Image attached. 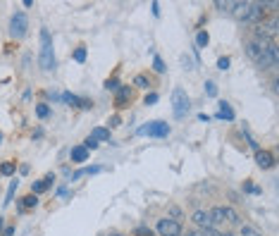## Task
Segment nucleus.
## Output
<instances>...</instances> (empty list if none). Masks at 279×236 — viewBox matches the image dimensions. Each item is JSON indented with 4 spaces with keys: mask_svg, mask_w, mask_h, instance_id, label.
I'll use <instances>...</instances> for the list:
<instances>
[{
    "mask_svg": "<svg viewBox=\"0 0 279 236\" xmlns=\"http://www.w3.org/2000/svg\"><path fill=\"white\" fill-rule=\"evenodd\" d=\"M189 107H191V100H189V96L184 93L182 88H174V93H172V110H174V117H177V119L186 117Z\"/></svg>",
    "mask_w": 279,
    "mask_h": 236,
    "instance_id": "obj_2",
    "label": "nucleus"
},
{
    "mask_svg": "<svg viewBox=\"0 0 279 236\" xmlns=\"http://www.w3.org/2000/svg\"><path fill=\"white\" fill-rule=\"evenodd\" d=\"M225 217H227V222H232V225H234V222H239V215H236L232 208H225Z\"/></svg>",
    "mask_w": 279,
    "mask_h": 236,
    "instance_id": "obj_20",
    "label": "nucleus"
},
{
    "mask_svg": "<svg viewBox=\"0 0 279 236\" xmlns=\"http://www.w3.org/2000/svg\"><path fill=\"white\" fill-rule=\"evenodd\" d=\"M215 7H217L220 12H232L234 2H222V0H217V2H215Z\"/></svg>",
    "mask_w": 279,
    "mask_h": 236,
    "instance_id": "obj_19",
    "label": "nucleus"
},
{
    "mask_svg": "<svg viewBox=\"0 0 279 236\" xmlns=\"http://www.w3.org/2000/svg\"><path fill=\"white\" fill-rule=\"evenodd\" d=\"M86 158H88V150H86L84 146H76V148H72V162H84Z\"/></svg>",
    "mask_w": 279,
    "mask_h": 236,
    "instance_id": "obj_13",
    "label": "nucleus"
},
{
    "mask_svg": "<svg viewBox=\"0 0 279 236\" xmlns=\"http://www.w3.org/2000/svg\"><path fill=\"white\" fill-rule=\"evenodd\" d=\"M53 174H48V177H43V179H38V182H33V186H31V193H43L45 189H50L53 186Z\"/></svg>",
    "mask_w": 279,
    "mask_h": 236,
    "instance_id": "obj_9",
    "label": "nucleus"
},
{
    "mask_svg": "<svg viewBox=\"0 0 279 236\" xmlns=\"http://www.w3.org/2000/svg\"><path fill=\"white\" fill-rule=\"evenodd\" d=\"M134 84L139 86V88H148V86H150V81H148V79H146L143 74H139L136 79H134Z\"/></svg>",
    "mask_w": 279,
    "mask_h": 236,
    "instance_id": "obj_21",
    "label": "nucleus"
},
{
    "mask_svg": "<svg viewBox=\"0 0 279 236\" xmlns=\"http://www.w3.org/2000/svg\"><path fill=\"white\" fill-rule=\"evenodd\" d=\"M105 88H107V91H119L117 79H107V81H105Z\"/></svg>",
    "mask_w": 279,
    "mask_h": 236,
    "instance_id": "obj_23",
    "label": "nucleus"
},
{
    "mask_svg": "<svg viewBox=\"0 0 279 236\" xmlns=\"http://www.w3.org/2000/svg\"><path fill=\"white\" fill-rule=\"evenodd\" d=\"M196 43H198L201 48H203V45H208V33H205V31H201L198 36H196Z\"/></svg>",
    "mask_w": 279,
    "mask_h": 236,
    "instance_id": "obj_24",
    "label": "nucleus"
},
{
    "mask_svg": "<svg viewBox=\"0 0 279 236\" xmlns=\"http://www.w3.org/2000/svg\"><path fill=\"white\" fill-rule=\"evenodd\" d=\"M91 139L93 141H110V129H103V127H98L91 131Z\"/></svg>",
    "mask_w": 279,
    "mask_h": 236,
    "instance_id": "obj_14",
    "label": "nucleus"
},
{
    "mask_svg": "<svg viewBox=\"0 0 279 236\" xmlns=\"http://www.w3.org/2000/svg\"><path fill=\"white\" fill-rule=\"evenodd\" d=\"M0 143H2V131H0Z\"/></svg>",
    "mask_w": 279,
    "mask_h": 236,
    "instance_id": "obj_37",
    "label": "nucleus"
},
{
    "mask_svg": "<svg viewBox=\"0 0 279 236\" xmlns=\"http://www.w3.org/2000/svg\"><path fill=\"white\" fill-rule=\"evenodd\" d=\"M36 203H38L36 193H29V196H24V198H21V210H26V208H33Z\"/></svg>",
    "mask_w": 279,
    "mask_h": 236,
    "instance_id": "obj_16",
    "label": "nucleus"
},
{
    "mask_svg": "<svg viewBox=\"0 0 279 236\" xmlns=\"http://www.w3.org/2000/svg\"><path fill=\"white\" fill-rule=\"evenodd\" d=\"M153 103H158V96L155 93H148L146 96V105H153Z\"/></svg>",
    "mask_w": 279,
    "mask_h": 236,
    "instance_id": "obj_31",
    "label": "nucleus"
},
{
    "mask_svg": "<svg viewBox=\"0 0 279 236\" xmlns=\"http://www.w3.org/2000/svg\"><path fill=\"white\" fill-rule=\"evenodd\" d=\"M193 222L201 229H213V220H210V210H196L193 213Z\"/></svg>",
    "mask_w": 279,
    "mask_h": 236,
    "instance_id": "obj_7",
    "label": "nucleus"
},
{
    "mask_svg": "<svg viewBox=\"0 0 279 236\" xmlns=\"http://www.w3.org/2000/svg\"><path fill=\"white\" fill-rule=\"evenodd\" d=\"M210 220H213V227H215V225H222V222H227L225 208H220V205H217V208H213V210H210Z\"/></svg>",
    "mask_w": 279,
    "mask_h": 236,
    "instance_id": "obj_12",
    "label": "nucleus"
},
{
    "mask_svg": "<svg viewBox=\"0 0 279 236\" xmlns=\"http://www.w3.org/2000/svg\"><path fill=\"white\" fill-rule=\"evenodd\" d=\"M158 232H160V236H179L182 234V225L177 220H172V217H165V220L158 222Z\"/></svg>",
    "mask_w": 279,
    "mask_h": 236,
    "instance_id": "obj_4",
    "label": "nucleus"
},
{
    "mask_svg": "<svg viewBox=\"0 0 279 236\" xmlns=\"http://www.w3.org/2000/svg\"><path fill=\"white\" fill-rule=\"evenodd\" d=\"M227 236H232V234H227Z\"/></svg>",
    "mask_w": 279,
    "mask_h": 236,
    "instance_id": "obj_38",
    "label": "nucleus"
},
{
    "mask_svg": "<svg viewBox=\"0 0 279 236\" xmlns=\"http://www.w3.org/2000/svg\"><path fill=\"white\" fill-rule=\"evenodd\" d=\"M217 115L222 119H229V122H232V119H234V110L229 107V103H220V112H217Z\"/></svg>",
    "mask_w": 279,
    "mask_h": 236,
    "instance_id": "obj_15",
    "label": "nucleus"
},
{
    "mask_svg": "<svg viewBox=\"0 0 279 236\" xmlns=\"http://www.w3.org/2000/svg\"><path fill=\"white\" fill-rule=\"evenodd\" d=\"M186 236H205V232H203V229H201V232H189Z\"/></svg>",
    "mask_w": 279,
    "mask_h": 236,
    "instance_id": "obj_34",
    "label": "nucleus"
},
{
    "mask_svg": "<svg viewBox=\"0 0 279 236\" xmlns=\"http://www.w3.org/2000/svg\"><path fill=\"white\" fill-rule=\"evenodd\" d=\"M84 148L86 150H96L98 148V141H93L91 136H88V139H86V143H84Z\"/></svg>",
    "mask_w": 279,
    "mask_h": 236,
    "instance_id": "obj_25",
    "label": "nucleus"
},
{
    "mask_svg": "<svg viewBox=\"0 0 279 236\" xmlns=\"http://www.w3.org/2000/svg\"><path fill=\"white\" fill-rule=\"evenodd\" d=\"M134 236H153V232H150V229H146V227H139Z\"/></svg>",
    "mask_w": 279,
    "mask_h": 236,
    "instance_id": "obj_30",
    "label": "nucleus"
},
{
    "mask_svg": "<svg viewBox=\"0 0 279 236\" xmlns=\"http://www.w3.org/2000/svg\"><path fill=\"white\" fill-rule=\"evenodd\" d=\"M141 134H148V136H167L170 134V127L165 122H150L148 127L141 129Z\"/></svg>",
    "mask_w": 279,
    "mask_h": 236,
    "instance_id": "obj_5",
    "label": "nucleus"
},
{
    "mask_svg": "<svg viewBox=\"0 0 279 236\" xmlns=\"http://www.w3.org/2000/svg\"><path fill=\"white\" fill-rule=\"evenodd\" d=\"M110 236H122V234H117V232H112V234H110Z\"/></svg>",
    "mask_w": 279,
    "mask_h": 236,
    "instance_id": "obj_36",
    "label": "nucleus"
},
{
    "mask_svg": "<svg viewBox=\"0 0 279 236\" xmlns=\"http://www.w3.org/2000/svg\"><path fill=\"white\" fill-rule=\"evenodd\" d=\"M26 29H29V19L24 12H14V17L10 21V33L12 38H24L26 36Z\"/></svg>",
    "mask_w": 279,
    "mask_h": 236,
    "instance_id": "obj_3",
    "label": "nucleus"
},
{
    "mask_svg": "<svg viewBox=\"0 0 279 236\" xmlns=\"http://www.w3.org/2000/svg\"><path fill=\"white\" fill-rule=\"evenodd\" d=\"M0 172H2L5 177H10L12 172H14V165H12V162H5V165H0Z\"/></svg>",
    "mask_w": 279,
    "mask_h": 236,
    "instance_id": "obj_22",
    "label": "nucleus"
},
{
    "mask_svg": "<svg viewBox=\"0 0 279 236\" xmlns=\"http://www.w3.org/2000/svg\"><path fill=\"white\" fill-rule=\"evenodd\" d=\"M74 60H76V62H84V60H86V50H84V48H79V50L74 53Z\"/></svg>",
    "mask_w": 279,
    "mask_h": 236,
    "instance_id": "obj_27",
    "label": "nucleus"
},
{
    "mask_svg": "<svg viewBox=\"0 0 279 236\" xmlns=\"http://www.w3.org/2000/svg\"><path fill=\"white\" fill-rule=\"evenodd\" d=\"M129 100H131V91H129V86H122L117 91V100H115V105L117 107H127Z\"/></svg>",
    "mask_w": 279,
    "mask_h": 236,
    "instance_id": "obj_11",
    "label": "nucleus"
},
{
    "mask_svg": "<svg viewBox=\"0 0 279 236\" xmlns=\"http://www.w3.org/2000/svg\"><path fill=\"white\" fill-rule=\"evenodd\" d=\"M241 236H263L260 232H258L256 227H251V225H244L241 227Z\"/></svg>",
    "mask_w": 279,
    "mask_h": 236,
    "instance_id": "obj_17",
    "label": "nucleus"
},
{
    "mask_svg": "<svg viewBox=\"0 0 279 236\" xmlns=\"http://www.w3.org/2000/svg\"><path fill=\"white\" fill-rule=\"evenodd\" d=\"M153 69H155L158 74H165V69H167V67H165V62H162L160 57H153Z\"/></svg>",
    "mask_w": 279,
    "mask_h": 236,
    "instance_id": "obj_18",
    "label": "nucleus"
},
{
    "mask_svg": "<svg viewBox=\"0 0 279 236\" xmlns=\"http://www.w3.org/2000/svg\"><path fill=\"white\" fill-rule=\"evenodd\" d=\"M14 234V227H7V229H5V236H12Z\"/></svg>",
    "mask_w": 279,
    "mask_h": 236,
    "instance_id": "obj_35",
    "label": "nucleus"
},
{
    "mask_svg": "<svg viewBox=\"0 0 279 236\" xmlns=\"http://www.w3.org/2000/svg\"><path fill=\"white\" fill-rule=\"evenodd\" d=\"M119 122H122V119H119L117 115H115V117H110V127H119Z\"/></svg>",
    "mask_w": 279,
    "mask_h": 236,
    "instance_id": "obj_33",
    "label": "nucleus"
},
{
    "mask_svg": "<svg viewBox=\"0 0 279 236\" xmlns=\"http://www.w3.org/2000/svg\"><path fill=\"white\" fill-rule=\"evenodd\" d=\"M205 236H225V234H220V232H215V229H203Z\"/></svg>",
    "mask_w": 279,
    "mask_h": 236,
    "instance_id": "obj_32",
    "label": "nucleus"
},
{
    "mask_svg": "<svg viewBox=\"0 0 279 236\" xmlns=\"http://www.w3.org/2000/svg\"><path fill=\"white\" fill-rule=\"evenodd\" d=\"M48 112H50V110H48L45 105H38V107H36V115H38V117H48Z\"/></svg>",
    "mask_w": 279,
    "mask_h": 236,
    "instance_id": "obj_28",
    "label": "nucleus"
},
{
    "mask_svg": "<svg viewBox=\"0 0 279 236\" xmlns=\"http://www.w3.org/2000/svg\"><path fill=\"white\" fill-rule=\"evenodd\" d=\"M205 93H208V96H215V93H217V88H215L213 81H208V84H205Z\"/></svg>",
    "mask_w": 279,
    "mask_h": 236,
    "instance_id": "obj_29",
    "label": "nucleus"
},
{
    "mask_svg": "<svg viewBox=\"0 0 279 236\" xmlns=\"http://www.w3.org/2000/svg\"><path fill=\"white\" fill-rule=\"evenodd\" d=\"M227 67H229V57H220V60H217V69H222V72H225Z\"/></svg>",
    "mask_w": 279,
    "mask_h": 236,
    "instance_id": "obj_26",
    "label": "nucleus"
},
{
    "mask_svg": "<svg viewBox=\"0 0 279 236\" xmlns=\"http://www.w3.org/2000/svg\"><path fill=\"white\" fill-rule=\"evenodd\" d=\"M256 162H258V167H263V170H270L272 167V155H270L268 150H258L256 153Z\"/></svg>",
    "mask_w": 279,
    "mask_h": 236,
    "instance_id": "obj_10",
    "label": "nucleus"
},
{
    "mask_svg": "<svg viewBox=\"0 0 279 236\" xmlns=\"http://www.w3.org/2000/svg\"><path fill=\"white\" fill-rule=\"evenodd\" d=\"M251 7H253V2H234V7H232V14H234V19L246 21V24H248V17H251Z\"/></svg>",
    "mask_w": 279,
    "mask_h": 236,
    "instance_id": "obj_6",
    "label": "nucleus"
},
{
    "mask_svg": "<svg viewBox=\"0 0 279 236\" xmlns=\"http://www.w3.org/2000/svg\"><path fill=\"white\" fill-rule=\"evenodd\" d=\"M265 45H268V43H258V41H251L246 45V55L248 57H251V60H253V62H258V57H260V55H263V50H265Z\"/></svg>",
    "mask_w": 279,
    "mask_h": 236,
    "instance_id": "obj_8",
    "label": "nucleus"
},
{
    "mask_svg": "<svg viewBox=\"0 0 279 236\" xmlns=\"http://www.w3.org/2000/svg\"><path fill=\"white\" fill-rule=\"evenodd\" d=\"M41 67L45 69V72H50V69H55V55H53V43H50V33H48V29H43L41 31Z\"/></svg>",
    "mask_w": 279,
    "mask_h": 236,
    "instance_id": "obj_1",
    "label": "nucleus"
}]
</instances>
